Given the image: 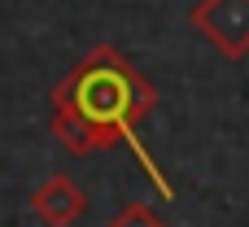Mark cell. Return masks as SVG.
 <instances>
[{
	"instance_id": "1",
	"label": "cell",
	"mask_w": 249,
	"mask_h": 227,
	"mask_svg": "<svg viewBox=\"0 0 249 227\" xmlns=\"http://www.w3.org/2000/svg\"><path fill=\"white\" fill-rule=\"evenodd\" d=\"M153 105H158V87L131 66L127 52H118L114 44H101L53 87V136L66 153H79V157L109 144H131L144 171L153 175L158 192L171 197L175 188L162 179L149 149L136 140L140 118Z\"/></svg>"
},
{
	"instance_id": "2",
	"label": "cell",
	"mask_w": 249,
	"mask_h": 227,
	"mask_svg": "<svg viewBox=\"0 0 249 227\" xmlns=\"http://www.w3.org/2000/svg\"><path fill=\"white\" fill-rule=\"evenodd\" d=\"M188 17L223 57L241 61L249 52V0H197Z\"/></svg>"
},
{
	"instance_id": "3",
	"label": "cell",
	"mask_w": 249,
	"mask_h": 227,
	"mask_svg": "<svg viewBox=\"0 0 249 227\" xmlns=\"http://www.w3.org/2000/svg\"><path fill=\"white\" fill-rule=\"evenodd\" d=\"M83 210H88V192L70 175H48L31 192V214L44 227H70V223L83 219Z\"/></svg>"
},
{
	"instance_id": "4",
	"label": "cell",
	"mask_w": 249,
	"mask_h": 227,
	"mask_svg": "<svg viewBox=\"0 0 249 227\" xmlns=\"http://www.w3.org/2000/svg\"><path fill=\"white\" fill-rule=\"evenodd\" d=\"M109 227H166V223L158 219V210H149V206L131 201V206H123V210L109 219Z\"/></svg>"
}]
</instances>
